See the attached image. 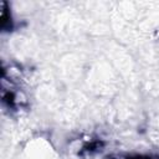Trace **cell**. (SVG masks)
Here are the masks:
<instances>
[{"instance_id": "1", "label": "cell", "mask_w": 159, "mask_h": 159, "mask_svg": "<svg viewBox=\"0 0 159 159\" xmlns=\"http://www.w3.org/2000/svg\"><path fill=\"white\" fill-rule=\"evenodd\" d=\"M108 159H119V158H108Z\"/></svg>"}]
</instances>
